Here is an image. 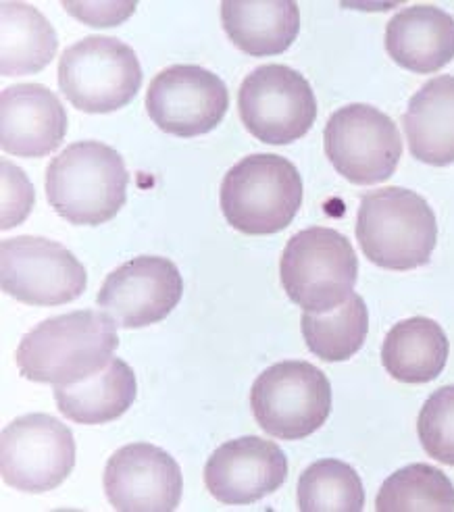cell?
<instances>
[{
    "mask_svg": "<svg viewBox=\"0 0 454 512\" xmlns=\"http://www.w3.org/2000/svg\"><path fill=\"white\" fill-rule=\"evenodd\" d=\"M117 346L115 323L105 313L73 311L30 329L15 358L25 379L61 388L103 371Z\"/></svg>",
    "mask_w": 454,
    "mask_h": 512,
    "instance_id": "cell-1",
    "label": "cell"
},
{
    "mask_svg": "<svg viewBox=\"0 0 454 512\" xmlns=\"http://www.w3.org/2000/svg\"><path fill=\"white\" fill-rule=\"evenodd\" d=\"M128 182V169L115 148L84 140L50 161L46 198L73 225H103L123 209Z\"/></svg>",
    "mask_w": 454,
    "mask_h": 512,
    "instance_id": "cell-2",
    "label": "cell"
},
{
    "mask_svg": "<svg viewBox=\"0 0 454 512\" xmlns=\"http://www.w3.org/2000/svg\"><path fill=\"white\" fill-rule=\"evenodd\" d=\"M357 240L367 259L390 271H411L430 263L438 244V221L427 200L407 188L363 194Z\"/></svg>",
    "mask_w": 454,
    "mask_h": 512,
    "instance_id": "cell-3",
    "label": "cell"
},
{
    "mask_svg": "<svg viewBox=\"0 0 454 512\" xmlns=\"http://www.w3.org/2000/svg\"><path fill=\"white\" fill-rule=\"evenodd\" d=\"M219 202L225 221L240 234H280L302 204V177L280 155H250L225 173Z\"/></svg>",
    "mask_w": 454,
    "mask_h": 512,
    "instance_id": "cell-4",
    "label": "cell"
},
{
    "mask_svg": "<svg viewBox=\"0 0 454 512\" xmlns=\"http://www.w3.org/2000/svg\"><path fill=\"white\" fill-rule=\"evenodd\" d=\"M359 277L357 252L332 227L302 229L284 248L280 279L305 313L334 311L352 296Z\"/></svg>",
    "mask_w": 454,
    "mask_h": 512,
    "instance_id": "cell-5",
    "label": "cell"
},
{
    "mask_svg": "<svg viewBox=\"0 0 454 512\" xmlns=\"http://www.w3.org/2000/svg\"><path fill=\"white\" fill-rule=\"evenodd\" d=\"M142 67L134 48L111 36H88L69 46L59 63V88L75 109L105 115L138 96Z\"/></svg>",
    "mask_w": 454,
    "mask_h": 512,
    "instance_id": "cell-6",
    "label": "cell"
},
{
    "mask_svg": "<svg viewBox=\"0 0 454 512\" xmlns=\"http://www.w3.org/2000/svg\"><path fill=\"white\" fill-rule=\"evenodd\" d=\"M259 427L277 440H302L332 413V383L307 361H282L265 369L250 390Z\"/></svg>",
    "mask_w": 454,
    "mask_h": 512,
    "instance_id": "cell-7",
    "label": "cell"
},
{
    "mask_svg": "<svg viewBox=\"0 0 454 512\" xmlns=\"http://www.w3.org/2000/svg\"><path fill=\"white\" fill-rule=\"evenodd\" d=\"M238 111L257 140L286 146L305 138L317 119V98L302 73L286 65L250 71L238 92Z\"/></svg>",
    "mask_w": 454,
    "mask_h": 512,
    "instance_id": "cell-8",
    "label": "cell"
},
{
    "mask_svg": "<svg viewBox=\"0 0 454 512\" xmlns=\"http://www.w3.org/2000/svg\"><path fill=\"white\" fill-rule=\"evenodd\" d=\"M325 155L350 184L371 186L390 179L402 157L396 123L371 105L338 109L323 132Z\"/></svg>",
    "mask_w": 454,
    "mask_h": 512,
    "instance_id": "cell-9",
    "label": "cell"
},
{
    "mask_svg": "<svg viewBox=\"0 0 454 512\" xmlns=\"http://www.w3.org/2000/svg\"><path fill=\"white\" fill-rule=\"evenodd\" d=\"M75 467L71 429L50 415L15 419L0 435V473L11 488L44 494L59 488Z\"/></svg>",
    "mask_w": 454,
    "mask_h": 512,
    "instance_id": "cell-10",
    "label": "cell"
},
{
    "mask_svg": "<svg viewBox=\"0 0 454 512\" xmlns=\"http://www.w3.org/2000/svg\"><path fill=\"white\" fill-rule=\"evenodd\" d=\"M3 292L32 306H59L86 292L84 265L63 244L19 236L0 244Z\"/></svg>",
    "mask_w": 454,
    "mask_h": 512,
    "instance_id": "cell-11",
    "label": "cell"
},
{
    "mask_svg": "<svg viewBox=\"0 0 454 512\" xmlns=\"http://www.w3.org/2000/svg\"><path fill=\"white\" fill-rule=\"evenodd\" d=\"M230 94L219 75L198 65H173L150 82L146 111L165 134L196 138L223 121Z\"/></svg>",
    "mask_w": 454,
    "mask_h": 512,
    "instance_id": "cell-12",
    "label": "cell"
},
{
    "mask_svg": "<svg viewBox=\"0 0 454 512\" xmlns=\"http://www.w3.org/2000/svg\"><path fill=\"white\" fill-rule=\"evenodd\" d=\"M184 294L180 269L165 256H138L107 275L98 309L117 327L140 329L167 319Z\"/></svg>",
    "mask_w": 454,
    "mask_h": 512,
    "instance_id": "cell-13",
    "label": "cell"
},
{
    "mask_svg": "<svg viewBox=\"0 0 454 512\" xmlns=\"http://www.w3.org/2000/svg\"><path fill=\"white\" fill-rule=\"evenodd\" d=\"M182 469L159 446L119 448L105 467V494L121 512H171L182 500Z\"/></svg>",
    "mask_w": 454,
    "mask_h": 512,
    "instance_id": "cell-14",
    "label": "cell"
},
{
    "mask_svg": "<svg viewBox=\"0 0 454 512\" xmlns=\"http://www.w3.org/2000/svg\"><path fill=\"white\" fill-rule=\"evenodd\" d=\"M288 477V458L271 440L244 435L219 446L205 467L209 494L223 504H252L277 492Z\"/></svg>",
    "mask_w": 454,
    "mask_h": 512,
    "instance_id": "cell-15",
    "label": "cell"
},
{
    "mask_svg": "<svg viewBox=\"0 0 454 512\" xmlns=\"http://www.w3.org/2000/svg\"><path fill=\"white\" fill-rule=\"evenodd\" d=\"M67 136V113L53 90L17 84L0 94V148L38 159L55 152Z\"/></svg>",
    "mask_w": 454,
    "mask_h": 512,
    "instance_id": "cell-16",
    "label": "cell"
},
{
    "mask_svg": "<svg viewBox=\"0 0 454 512\" xmlns=\"http://www.w3.org/2000/svg\"><path fill=\"white\" fill-rule=\"evenodd\" d=\"M390 59L413 73H434L454 59V17L434 5L398 11L386 25Z\"/></svg>",
    "mask_w": 454,
    "mask_h": 512,
    "instance_id": "cell-17",
    "label": "cell"
},
{
    "mask_svg": "<svg viewBox=\"0 0 454 512\" xmlns=\"http://www.w3.org/2000/svg\"><path fill=\"white\" fill-rule=\"evenodd\" d=\"M405 134L411 155L432 167L454 163V75L423 84L409 100Z\"/></svg>",
    "mask_w": 454,
    "mask_h": 512,
    "instance_id": "cell-18",
    "label": "cell"
},
{
    "mask_svg": "<svg viewBox=\"0 0 454 512\" xmlns=\"http://www.w3.org/2000/svg\"><path fill=\"white\" fill-rule=\"evenodd\" d=\"M223 30L250 57L282 55L300 32V11L294 0H230L221 5Z\"/></svg>",
    "mask_w": 454,
    "mask_h": 512,
    "instance_id": "cell-19",
    "label": "cell"
},
{
    "mask_svg": "<svg viewBox=\"0 0 454 512\" xmlns=\"http://www.w3.org/2000/svg\"><path fill=\"white\" fill-rule=\"evenodd\" d=\"M138 394L134 369L123 361H113L92 377L55 388V402L63 417L82 425H103L130 411Z\"/></svg>",
    "mask_w": 454,
    "mask_h": 512,
    "instance_id": "cell-20",
    "label": "cell"
},
{
    "mask_svg": "<svg viewBox=\"0 0 454 512\" xmlns=\"http://www.w3.org/2000/svg\"><path fill=\"white\" fill-rule=\"evenodd\" d=\"M450 344L440 323L430 317H411L396 323L382 346V363L400 383H430L446 367Z\"/></svg>",
    "mask_w": 454,
    "mask_h": 512,
    "instance_id": "cell-21",
    "label": "cell"
},
{
    "mask_svg": "<svg viewBox=\"0 0 454 512\" xmlns=\"http://www.w3.org/2000/svg\"><path fill=\"white\" fill-rule=\"evenodd\" d=\"M3 21V57L0 73L5 78L32 75L42 71L57 55V32L50 21L28 3L0 5Z\"/></svg>",
    "mask_w": 454,
    "mask_h": 512,
    "instance_id": "cell-22",
    "label": "cell"
},
{
    "mask_svg": "<svg viewBox=\"0 0 454 512\" xmlns=\"http://www.w3.org/2000/svg\"><path fill=\"white\" fill-rule=\"evenodd\" d=\"M302 336L309 350L325 363H342L355 356L369 334V311L359 294H352L338 309L302 313Z\"/></svg>",
    "mask_w": 454,
    "mask_h": 512,
    "instance_id": "cell-23",
    "label": "cell"
},
{
    "mask_svg": "<svg viewBox=\"0 0 454 512\" xmlns=\"http://www.w3.org/2000/svg\"><path fill=\"white\" fill-rule=\"evenodd\" d=\"M298 508L302 512H361L365 508L363 481L342 460H317L298 479Z\"/></svg>",
    "mask_w": 454,
    "mask_h": 512,
    "instance_id": "cell-24",
    "label": "cell"
},
{
    "mask_svg": "<svg viewBox=\"0 0 454 512\" xmlns=\"http://www.w3.org/2000/svg\"><path fill=\"white\" fill-rule=\"evenodd\" d=\"M377 512L454 510V485L436 467L409 465L392 473L375 498Z\"/></svg>",
    "mask_w": 454,
    "mask_h": 512,
    "instance_id": "cell-25",
    "label": "cell"
},
{
    "mask_svg": "<svg viewBox=\"0 0 454 512\" xmlns=\"http://www.w3.org/2000/svg\"><path fill=\"white\" fill-rule=\"evenodd\" d=\"M417 433L423 450L438 463L454 467V386H444L425 400Z\"/></svg>",
    "mask_w": 454,
    "mask_h": 512,
    "instance_id": "cell-26",
    "label": "cell"
},
{
    "mask_svg": "<svg viewBox=\"0 0 454 512\" xmlns=\"http://www.w3.org/2000/svg\"><path fill=\"white\" fill-rule=\"evenodd\" d=\"M0 169H3V221H0V227L13 229L28 219L36 194L28 175L17 165L3 159Z\"/></svg>",
    "mask_w": 454,
    "mask_h": 512,
    "instance_id": "cell-27",
    "label": "cell"
},
{
    "mask_svg": "<svg viewBox=\"0 0 454 512\" xmlns=\"http://www.w3.org/2000/svg\"><path fill=\"white\" fill-rule=\"evenodd\" d=\"M63 9L92 28H113L132 17L136 3H105V0L92 3L90 0V3H63Z\"/></svg>",
    "mask_w": 454,
    "mask_h": 512,
    "instance_id": "cell-28",
    "label": "cell"
}]
</instances>
